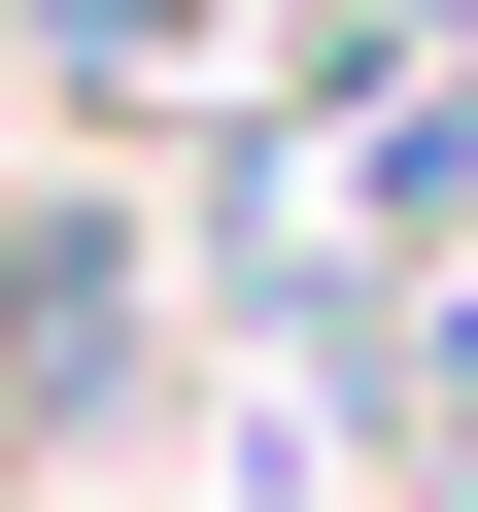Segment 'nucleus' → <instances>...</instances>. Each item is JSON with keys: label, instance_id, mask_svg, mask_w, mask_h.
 Instances as JSON below:
<instances>
[{"label": "nucleus", "instance_id": "obj_1", "mask_svg": "<svg viewBox=\"0 0 478 512\" xmlns=\"http://www.w3.org/2000/svg\"><path fill=\"white\" fill-rule=\"evenodd\" d=\"M69 35H205V0H69Z\"/></svg>", "mask_w": 478, "mask_h": 512}]
</instances>
